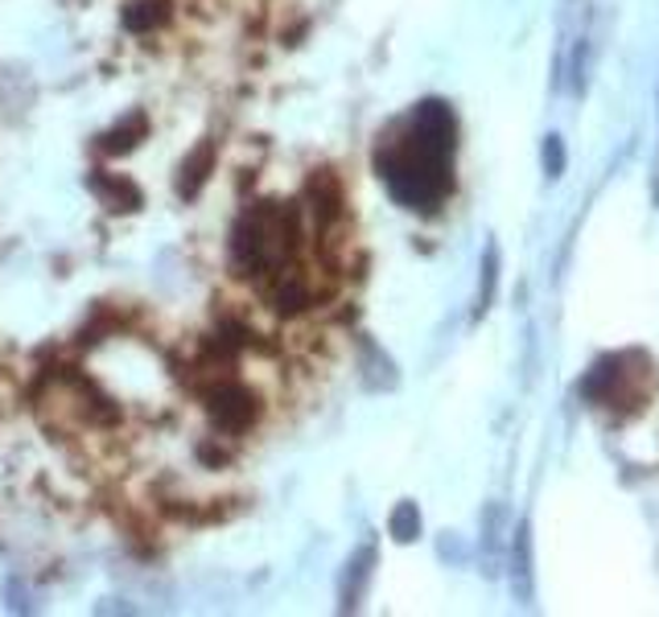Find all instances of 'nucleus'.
Listing matches in <instances>:
<instances>
[{
    "label": "nucleus",
    "instance_id": "nucleus-14",
    "mask_svg": "<svg viewBox=\"0 0 659 617\" xmlns=\"http://www.w3.org/2000/svg\"><path fill=\"white\" fill-rule=\"evenodd\" d=\"M495 284H499V247L487 243V256H483V280H478V305H474V313L483 317L490 308V301H495Z\"/></svg>",
    "mask_w": 659,
    "mask_h": 617
},
{
    "label": "nucleus",
    "instance_id": "nucleus-17",
    "mask_svg": "<svg viewBox=\"0 0 659 617\" xmlns=\"http://www.w3.org/2000/svg\"><path fill=\"white\" fill-rule=\"evenodd\" d=\"M499 519H503V510L499 507H490L487 510V560H495V548H499Z\"/></svg>",
    "mask_w": 659,
    "mask_h": 617
},
{
    "label": "nucleus",
    "instance_id": "nucleus-9",
    "mask_svg": "<svg viewBox=\"0 0 659 617\" xmlns=\"http://www.w3.org/2000/svg\"><path fill=\"white\" fill-rule=\"evenodd\" d=\"M511 593L519 605H532L536 597V569H532V527L519 523L511 540Z\"/></svg>",
    "mask_w": 659,
    "mask_h": 617
},
{
    "label": "nucleus",
    "instance_id": "nucleus-6",
    "mask_svg": "<svg viewBox=\"0 0 659 617\" xmlns=\"http://www.w3.org/2000/svg\"><path fill=\"white\" fill-rule=\"evenodd\" d=\"M371 572H376V543H363L359 552L346 560L343 576H338V609L355 614L363 602V593L371 585Z\"/></svg>",
    "mask_w": 659,
    "mask_h": 617
},
{
    "label": "nucleus",
    "instance_id": "nucleus-1",
    "mask_svg": "<svg viewBox=\"0 0 659 617\" xmlns=\"http://www.w3.org/2000/svg\"><path fill=\"white\" fill-rule=\"evenodd\" d=\"M457 120L445 99H421L376 144V173L400 206L437 210L454 190Z\"/></svg>",
    "mask_w": 659,
    "mask_h": 617
},
{
    "label": "nucleus",
    "instance_id": "nucleus-4",
    "mask_svg": "<svg viewBox=\"0 0 659 617\" xmlns=\"http://www.w3.org/2000/svg\"><path fill=\"white\" fill-rule=\"evenodd\" d=\"M203 408L210 424L227 436H244L260 424V412H264V403L260 396L251 391L248 383H239V379H210L206 383V396H203Z\"/></svg>",
    "mask_w": 659,
    "mask_h": 617
},
{
    "label": "nucleus",
    "instance_id": "nucleus-13",
    "mask_svg": "<svg viewBox=\"0 0 659 617\" xmlns=\"http://www.w3.org/2000/svg\"><path fill=\"white\" fill-rule=\"evenodd\" d=\"M388 535H392L396 543L421 540V510H417V502H400V507L392 510V519H388Z\"/></svg>",
    "mask_w": 659,
    "mask_h": 617
},
{
    "label": "nucleus",
    "instance_id": "nucleus-5",
    "mask_svg": "<svg viewBox=\"0 0 659 617\" xmlns=\"http://www.w3.org/2000/svg\"><path fill=\"white\" fill-rule=\"evenodd\" d=\"M343 185H338V177L330 170H317L314 177H310V185H305V210H310V218H314L317 231H330L334 223H343Z\"/></svg>",
    "mask_w": 659,
    "mask_h": 617
},
{
    "label": "nucleus",
    "instance_id": "nucleus-3",
    "mask_svg": "<svg viewBox=\"0 0 659 617\" xmlns=\"http://www.w3.org/2000/svg\"><path fill=\"white\" fill-rule=\"evenodd\" d=\"M651 387H656V362H651V355H644V350H618V355L597 358L594 367H590V375L581 379V396L594 403V408L630 416V412H639L651 400Z\"/></svg>",
    "mask_w": 659,
    "mask_h": 617
},
{
    "label": "nucleus",
    "instance_id": "nucleus-10",
    "mask_svg": "<svg viewBox=\"0 0 659 617\" xmlns=\"http://www.w3.org/2000/svg\"><path fill=\"white\" fill-rule=\"evenodd\" d=\"M149 137V116L144 111H128L120 123H111L108 132L99 137V153L108 156H128L141 140Z\"/></svg>",
    "mask_w": 659,
    "mask_h": 617
},
{
    "label": "nucleus",
    "instance_id": "nucleus-7",
    "mask_svg": "<svg viewBox=\"0 0 659 617\" xmlns=\"http://www.w3.org/2000/svg\"><path fill=\"white\" fill-rule=\"evenodd\" d=\"M215 140H203V144H194L186 153V161L177 165V177H173V185H177V198L182 202H194L198 194H203V185L210 182V170H215Z\"/></svg>",
    "mask_w": 659,
    "mask_h": 617
},
{
    "label": "nucleus",
    "instance_id": "nucleus-2",
    "mask_svg": "<svg viewBox=\"0 0 659 617\" xmlns=\"http://www.w3.org/2000/svg\"><path fill=\"white\" fill-rule=\"evenodd\" d=\"M301 251V210L293 202H256L231 223L227 263L239 280H272Z\"/></svg>",
    "mask_w": 659,
    "mask_h": 617
},
{
    "label": "nucleus",
    "instance_id": "nucleus-11",
    "mask_svg": "<svg viewBox=\"0 0 659 617\" xmlns=\"http://www.w3.org/2000/svg\"><path fill=\"white\" fill-rule=\"evenodd\" d=\"M173 21L170 0H132L125 4V30L128 33H158Z\"/></svg>",
    "mask_w": 659,
    "mask_h": 617
},
{
    "label": "nucleus",
    "instance_id": "nucleus-15",
    "mask_svg": "<svg viewBox=\"0 0 659 617\" xmlns=\"http://www.w3.org/2000/svg\"><path fill=\"white\" fill-rule=\"evenodd\" d=\"M0 597H4V609H9V614H33V609H37V605H33L30 585H25L21 576H4Z\"/></svg>",
    "mask_w": 659,
    "mask_h": 617
},
{
    "label": "nucleus",
    "instance_id": "nucleus-16",
    "mask_svg": "<svg viewBox=\"0 0 659 617\" xmlns=\"http://www.w3.org/2000/svg\"><path fill=\"white\" fill-rule=\"evenodd\" d=\"M544 173H549V177H561V173H565V140L557 137V132L544 137Z\"/></svg>",
    "mask_w": 659,
    "mask_h": 617
},
{
    "label": "nucleus",
    "instance_id": "nucleus-8",
    "mask_svg": "<svg viewBox=\"0 0 659 617\" xmlns=\"http://www.w3.org/2000/svg\"><path fill=\"white\" fill-rule=\"evenodd\" d=\"M91 194L108 206L111 215H132V210L144 206L141 185L132 177H116V173H91Z\"/></svg>",
    "mask_w": 659,
    "mask_h": 617
},
{
    "label": "nucleus",
    "instance_id": "nucleus-12",
    "mask_svg": "<svg viewBox=\"0 0 659 617\" xmlns=\"http://www.w3.org/2000/svg\"><path fill=\"white\" fill-rule=\"evenodd\" d=\"M359 358H363V387H367V391H392V387H396L392 358L383 355V350H379L371 338H363Z\"/></svg>",
    "mask_w": 659,
    "mask_h": 617
},
{
    "label": "nucleus",
    "instance_id": "nucleus-18",
    "mask_svg": "<svg viewBox=\"0 0 659 617\" xmlns=\"http://www.w3.org/2000/svg\"><path fill=\"white\" fill-rule=\"evenodd\" d=\"M95 614H141V609H137V605H125L120 597H111V602L95 605Z\"/></svg>",
    "mask_w": 659,
    "mask_h": 617
}]
</instances>
